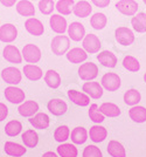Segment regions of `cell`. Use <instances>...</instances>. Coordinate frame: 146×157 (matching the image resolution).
I'll return each mask as SVG.
<instances>
[{"mask_svg":"<svg viewBox=\"0 0 146 157\" xmlns=\"http://www.w3.org/2000/svg\"><path fill=\"white\" fill-rule=\"evenodd\" d=\"M50 48H52L53 54L55 55L60 56V55L67 54V52L70 48V38L67 35H63V34L54 36L52 44H50Z\"/></svg>","mask_w":146,"mask_h":157,"instance_id":"cell-1","label":"cell"},{"mask_svg":"<svg viewBox=\"0 0 146 157\" xmlns=\"http://www.w3.org/2000/svg\"><path fill=\"white\" fill-rule=\"evenodd\" d=\"M115 38L117 40V42L122 46H130L136 40V36H134V33L132 32V29L124 26L118 27L115 31Z\"/></svg>","mask_w":146,"mask_h":157,"instance_id":"cell-2","label":"cell"},{"mask_svg":"<svg viewBox=\"0 0 146 157\" xmlns=\"http://www.w3.org/2000/svg\"><path fill=\"white\" fill-rule=\"evenodd\" d=\"M100 85L108 92H116L120 88L122 82H120V78L118 74H116V73H106L102 76Z\"/></svg>","mask_w":146,"mask_h":157,"instance_id":"cell-3","label":"cell"},{"mask_svg":"<svg viewBox=\"0 0 146 157\" xmlns=\"http://www.w3.org/2000/svg\"><path fill=\"white\" fill-rule=\"evenodd\" d=\"M98 75V67L93 62L82 63L78 68V76L84 81H93Z\"/></svg>","mask_w":146,"mask_h":157,"instance_id":"cell-4","label":"cell"},{"mask_svg":"<svg viewBox=\"0 0 146 157\" xmlns=\"http://www.w3.org/2000/svg\"><path fill=\"white\" fill-rule=\"evenodd\" d=\"M22 58L28 63H36L41 59V49L34 44H27L22 48Z\"/></svg>","mask_w":146,"mask_h":157,"instance_id":"cell-5","label":"cell"},{"mask_svg":"<svg viewBox=\"0 0 146 157\" xmlns=\"http://www.w3.org/2000/svg\"><path fill=\"white\" fill-rule=\"evenodd\" d=\"M1 78L11 86H16L21 82L22 74L15 67H6L1 71Z\"/></svg>","mask_w":146,"mask_h":157,"instance_id":"cell-6","label":"cell"},{"mask_svg":"<svg viewBox=\"0 0 146 157\" xmlns=\"http://www.w3.org/2000/svg\"><path fill=\"white\" fill-rule=\"evenodd\" d=\"M100 40L96 34H86L84 39L82 40V47L86 53L89 54H95L100 52Z\"/></svg>","mask_w":146,"mask_h":157,"instance_id":"cell-7","label":"cell"},{"mask_svg":"<svg viewBox=\"0 0 146 157\" xmlns=\"http://www.w3.org/2000/svg\"><path fill=\"white\" fill-rule=\"evenodd\" d=\"M5 98L8 102H11L13 105H20L25 101L26 95L22 89L15 87V86H9L5 89Z\"/></svg>","mask_w":146,"mask_h":157,"instance_id":"cell-8","label":"cell"},{"mask_svg":"<svg viewBox=\"0 0 146 157\" xmlns=\"http://www.w3.org/2000/svg\"><path fill=\"white\" fill-rule=\"evenodd\" d=\"M116 8L124 15L133 17L138 11V2L136 0H119L116 2Z\"/></svg>","mask_w":146,"mask_h":157,"instance_id":"cell-9","label":"cell"},{"mask_svg":"<svg viewBox=\"0 0 146 157\" xmlns=\"http://www.w3.org/2000/svg\"><path fill=\"white\" fill-rule=\"evenodd\" d=\"M2 56L4 59L11 62V63H15V65H19L22 62V53L19 51L18 47H15L14 45H7L4 51H2Z\"/></svg>","mask_w":146,"mask_h":157,"instance_id":"cell-10","label":"cell"},{"mask_svg":"<svg viewBox=\"0 0 146 157\" xmlns=\"http://www.w3.org/2000/svg\"><path fill=\"white\" fill-rule=\"evenodd\" d=\"M18 38V29L13 24H5L0 26V41L2 42H13Z\"/></svg>","mask_w":146,"mask_h":157,"instance_id":"cell-11","label":"cell"},{"mask_svg":"<svg viewBox=\"0 0 146 157\" xmlns=\"http://www.w3.org/2000/svg\"><path fill=\"white\" fill-rule=\"evenodd\" d=\"M82 89L86 95H89L93 100L100 98L103 96V93H104V88L102 87V85H100L98 82H95V81L86 82L82 87Z\"/></svg>","mask_w":146,"mask_h":157,"instance_id":"cell-12","label":"cell"},{"mask_svg":"<svg viewBox=\"0 0 146 157\" xmlns=\"http://www.w3.org/2000/svg\"><path fill=\"white\" fill-rule=\"evenodd\" d=\"M49 26L52 31L57 34H63L68 29V24L64 17L62 14H53L49 19Z\"/></svg>","mask_w":146,"mask_h":157,"instance_id":"cell-13","label":"cell"},{"mask_svg":"<svg viewBox=\"0 0 146 157\" xmlns=\"http://www.w3.org/2000/svg\"><path fill=\"white\" fill-rule=\"evenodd\" d=\"M25 28H26V31L31 35H34V36H40V35H42L45 33L43 24L39 19L34 18V17L28 18L25 21Z\"/></svg>","mask_w":146,"mask_h":157,"instance_id":"cell-14","label":"cell"},{"mask_svg":"<svg viewBox=\"0 0 146 157\" xmlns=\"http://www.w3.org/2000/svg\"><path fill=\"white\" fill-rule=\"evenodd\" d=\"M68 36L73 41H81L86 36V28L84 25L78 21H74L68 26Z\"/></svg>","mask_w":146,"mask_h":157,"instance_id":"cell-15","label":"cell"},{"mask_svg":"<svg viewBox=\"0 0 146 157\" xmlns=\"http://www.w3.org/2000/svg\"><path fill=\"white\" fill-rule=\"evenodd\" d=\"M47 108L55 116H62L68 110V105H67V103L62 98H52L48 102Z\"/></svg>","mask_w":146,"mask_h":157,"instance_id":"cell-16","label":"cell"},{"mask_svg":"<svg viewBox=\"0 0 146 157\" xmlns=\"http://www.w3.org/2000/svg\"><path fill=\"white\" fill-rule=\"evenodd\" d=\"M38 110H39V103L36 101H33V100L22 102L18 108L19 114L24 117H32L34 114L38 113Z\"/></svg>","mask_w":146,"mask_h":157,"instance_id":"cell-17","label":"cell"},{"mask_svg":"<svg viewBox=\"0 0 146 157\" xmlns=\"http://www.w3.org/2000/svg\"><path fill=\"white\" fill-rule=\"evenodd\" d=\"M68 98L73 103H75L76 105H80V107H86V105H90V96L86 95V93L70 89L68 92Z\"/></svg>","mask_w":146,"mask_h":157,"instance_id":"cell-18","label":"cell"},{"mask_svg":"<svg viewBox=\"0 0 146 157\" xmlns=\"http://www.w3.org/2000/svg\"><path fill=\"white\" fill-rule=\"evenodd\" d=\"M93 12V6L86 0H80L73 7V13L77 18H86Z\"/></svg>","mask_w":146,"mask_h":157,"instance_id":"cell-19","label":"cell"},{"mask_svg":"<svg viewBox=\"0 0 146 157\" xmlns=\"http://www.w3.org/2000/svg\"><path fill=\"white\" fill-rule=\"evenodd\" d=\"M86 58H88V53L83 48H80V47L71 48L67 52V59L71 63H82V62L86 61Z\"/></svg>","mask_w":146,"mask_h":157,"instance_id":"cell-20","label":"cell"},{"mask_svg":"<svg viewBox=\"0 0 146 157\" xmlns=\"http://www.w3.org/2000/svg\"><path fill=\"white\" fill-rule=\"evenodd\" d=\"M29 123L33 125L35 129H41L45 130L49 127L50 123V118L45 113H38L35 114L33 117L29 118Z\"/></svg>","mask_w":146,"mask_h":157,"instance_id":"cell-21","label":"cell"},{"mask_svg":"<svg viewBox=\"0 0 146 157\" xmlns=\"http://www.w3.org/2000/svg\"><path fill=\"white\" fill-rule=\"evenodd\" d=\"M89 137L90 140L95 142V143H100L103 142L106 137H108V130L106 128L102 127L100 124H95L90 128L89 130Z\"/></svg>","mask_w":146,"mask_h":157,"instance_id":"cell-22","label":"cell"},{"mask_svg":"<svg viewBox=\"0 0 146 157\" xmlns=\"http://www.w3.org/2000/svg\"><path fill=\"white\" fill-rule=\"evenodd\" d=\"M4 149H5V152H6L8 156H12V157L24 156L27 151V149L24 145H21L19 143H15V142H11V141H8V142L5 143Z\"/></svg>","mask_w":146,"mask_h":157,"instance_id":"cell-23","label":"cell"},{"mask_svg":"<svg viewBox=\"0 0 146 157\" xmlns=\"http://www.w3.org/2000/svg\"><path fill=\"white\" fill-rule=\"evenodd\" d=\"M98 62L106 67V68H115L117 66V56L112 52L109 51H103L97 55Z\"/></svg>","mask_w":146,"mask_h":157,"instance_id":"cell-24","label":"cell"},{"mask_svg":"<svg viewBox=\"0 0 146 157\" xmlns=\"http://www.w3.org/2000/svg\"><path fill=\"white\" fill-rule=\"evenodd\" d=\"M16 12L26 18H32L35 15V7L29 0H20L16 4Z\"/></svg>","mask_w":146,"mask_h":157,"instance_id":"cell-25","label":"cell"},{"mask_svg":"<svg viewBox=\"0 0 146 157\" xmlns=\"http://www.w3.org/2000/svg\"><path fill=\"white\" fill-rule=\"evenodd\" d=\"M129 116L136 123L146 122V108L143 105H132L129 110Z\"/></svg>","mask_w":146,"mask_h":157,"instance_id":"cell-26","label":"cell"},{"mask_svg":"<svg viewBox=\"0 0 146 157\" xmlns=\"http://www.w3.org/2000/svg\"><path fill=\"white\" fill-rule=\"evenodd\" d=\"M24 74L28 80L31 81H38L43 76V73L39 66L32 65V63H28L25 65L24 67Z\"/></svg>","mask_w":146,"mask_h":157,"instance_id":"cell-27","label":"cell"},{"mask_svg":"<svg viewBox=\"0 0 146 157\" xmlns=\"http://www.w3.org/2000/svg\"><path fill=\"white\" fill-rule=\"evenodd\" d=\"M106 150L111 157H126V151L124 145L116 140H112L109 142Z\"/></svg>","mask_w":146,"mask_h":157,"instance_id":"cell-28","label":"cell"},{"mask_svg":"<svg viewBox=\"0 0 146 157\" xmlns=\"http://www.w3.org/2000/svg\"><path fill=\"white\" fill-rule=\"evenodd\" d=\"M131 25L137 33H146V13H136L131 19Z\"/></svg>","mask_w":146,"mask_h":157,"instance_id":"cell-29","label":"cell"},{"mask_svg":"<svg viewBox=\"0 0 146 157\" xmlns=\"http://www.w3.org/2000/svg\"><path fill=\"white\" fill-rule=\"evenodd\" d=\"M21 140L25 144V147H27V148H35L39 143V135L33 129H28L21 135Z\"/></svg>","mask_w":146,"mask_h":157,"instance_id":"cell-30","label":"cell"},{"mask_svg":"<svg viewBox=\"0 0 146 157\" xmlns=\"http://www.w3.org/2000/svg\"><path fill=\"white\" fill-rule=\"evenodd\" d=\"M89 136V132L86 131V128L83 127H76L75 129H73L70 137H71V142L74 144H83L86 142Z\"/></svg>","mask_w":146,"mask_h":157,"instance_id":"cell-31","label":"cell"},{"mask_svg":"<svg viewBox=\"0 0 146 157\" xmlns=\"http://www.w3.org/2000/svg\"><path fill=\"white\" fill-rule=\"evenodd\" d=\"M57 155L60 157H77L78 150L71 143H62L57 147Z\"/></svg>","mask_w":146,"mask_h":157,"instance_id":"cell-32","label":"cell"},{"mask_svg":"<svg viewBox=\"0 0 146 157\" xmlns=\"http://www.w3.org/2000/svg\"><path fill=\"white\" fill-rule=\"evenodd\" d=\"M100 113L104 115V116H108V117H117L120 115V109L119 107L115 103H111V102H104L100 105Z\"/></svg>","mask_w":146,"mask_h":157,"instance_id":"cell-33","label":"cell"},{"mask_svg":"<svg viewBox=\"0 0 146 157\" xmlns=\"http://www.w3.org/2000/svg\"><path fill=\"white\" fill-rule=\"evenodd\" d=\"M45 82L46 85L52 88V89H56L61 86V76L60 74L54 71V69H49L48 72L45 74Z\"/></svg>","mask_w":146,"mask_h":157,"instance_id":"cell-34","label":"cell"},{"mask_svg":"<svg viewBox=\"0 0 146 157\" xmlns=\"http://www.w3.org/2000/svg\"><path fill=\"white\" fill-rule=\"evenodd\" d=\"M123 100L127 105H137L141 100V95L137 89H129L127 92H125Z\"/></svg>","mask_w":146,"mask_h":157,"instance_id":"cell-35","label":"cell"},{"mask_svg":"<svg viewBox=\"0 0 146 157\" xmlns=\"http://www.w3.org/2000/svg\"><path fill=\"white\" fill-rule=\"evenodd\" d=\"M75 5L74 0H59L55 4V8L57 10L59 14L62 15H69L73 12V7Z\"/></svg>","mask_w":146,"mask_h":157,"instance_id":"cell-36","label":"cell"},{"mask_svg":"<svg viewBox=\"0 0 146 157\" xmlns=\"http://www.w3.org/2000/svg\"><path fill=\"white\" fill-rule=\"evenodd\" d=\"M69 137H70V129L66 124L57 127L54 131V138L59 143H64Z\"/></svg>","mask_w":146,"mask_h":157,"instance_id":"cell-37","label":"cell"},{"mask_svg":"<svg viewBox=\"0 0 146 157\" xmlns=\"http://www.w3.org/2000/svg\"><path fill=\"white\" fill-rule=\"evenodd\" d=\"M106 22H108V18L104 13H95L90 18V25L97 31L103 29L106 26Z\"/></svg>","mask_w":146,"mask_h":157,"instance_id":"cell-38","label":"cell"},{"mask_svg":"<svg viewBox=\"0 0 146 157\" xmlns=\"http://www.w3.org/2000/svg\"><path fill=\"white\" fill-rule=\"evenodd\" d=\"M21 130H22V124L18 120H12L5 125V132H6L7 136H11V137L19 135Z\"/></svg>","mask_w":146,"mask_h":157,"instance_id":"cell-39","label":"cell"},{"mask_svg":"<svg viewBox=\"0 0 146 157\" xmlns=\"http://www.w3.org/2000/svg\"><path fill=\"white\" fill-rule=\"evenodd\" d=\"M123 67L125 69H127V71H130V72L136 73L140 69V63L134 56H132V55H126L125 58L123 59Z\"/></svg>","mask_w":146,"mask_h":157,"instance_id":"cell-40","label":"cell"},{"mask_svg":"<svg viewBox=\"0 0 146 157\" xmlns=\"http://www.w3.org/2000/svg\"><path fill=\"white\" fill-rule=\"evenodd\" d=\"M89 117L90 120L95 122V123H102V122H104V120H105V116L100 113V107L96 105V103H93V105H90V109H89Z\"/></svg>","mask_w":146,"mask_h":157,"instance_id":"cell-41","label":"cell"},{"mask_svg":"<svg viewBox=\"0 0 146 157\" xmlns=\"http://www.w3.org/2000/svg\"><path fill=\"white\" fill-rule=\"evenodd\" d=\"M39 10L43 15H49L53 13L55 10V2L54 0H39Z\"/></svg>","mask_w":146,"mask_h":157,"instance_id":"cell-42","label":"cell"},{"mask_svg":"<svg viewBox=\"0 0 146 157\" xmlns=\"http://www.w3.org/2000/svg\"><path fill=\"white\" fill-rule=\"evenodd\" d=\"M83 157H103V154L100 148L96 145H86L82 154Z\"/></svg>","mask_w":146,"mask_h":157,"instance_id":"cell-43","label":"cell"},{"mask_svg":"<svg viewBox=\"0 0 146 157\" xmlns=\"http://www.w3.org/2000/svg\"><path fill=\"white\" fill-rule=\"evenodd\" d=\"M7 115H8V108H7V105L5 103H2V102H0V122L4 121V120H6Z\"/></svg>","mask_w":146,"mask_h":157,"instance_id":"cell-44","label":"cell"},{"mask_svg":"<svg viewBox=\"0 0 146 157\" xmlns=\"http://www.w3.org/2000/svg\"><path fill=\"white\" fill-rule=\"evenodd\" d=\"M93 5L96 7H100V8H105L110 5L111 0H91Z\"/></svg>","mask_w":146,"mask_h":157,"instance_id":"cell-45","label":"cell"},{"mask_svg":"<svg viewBox=\"0 0 146 157\" xmlns=\"http://www.w3.org/2000/svg\"><path fill=\"white\" fill-rule=\"evenodd\" d=\"M0 2H1V5L5 7H12L15 5V2H16V0H0Z\"/></svg>","mask_w":146,"mask_h":157,"instance_id":"cell-46","label":"cell"},{"mask_svg":"<svg viewBox=\"0 0 146 157\" xmlns=\"http://www.w3.org/2000/svg\"><path fill=\"white\" fill-rule=\"evenodd\" d=\"M42 157H60L56 152H53V151H47V152H45L43 155H42Z\"/></svg>","mask_w":146,"mask_h":157,"instance_id":"cell-47","label":"cell"},{"mask_svg":"<svg viewBox=\"0 0 146 157\" xmlns=\"http://www.w3.org/2000/svg\"><path fill=\"white\" fill-rule=\"evenodd\" d=\"M144 81H145V82H146V73H145V74H144Z\"/></svg>","mask_w":146,"mask_h":157,"instance_id":"cell-48","label":"cell"},{"mask_svg":"<svg viewBox=\"0 0 146 157\" xmlns=\"http://www.w3.org/2000/svg\"><path fill=\"white\" fill-rule=\"evenodd\" d=\"M143 1H144V4H145V5H146V0H143Z\"/></svg>","mask_w":146,"mask_h":157,"instance_id":"cell-49","label":"cell"}]
</instances>
